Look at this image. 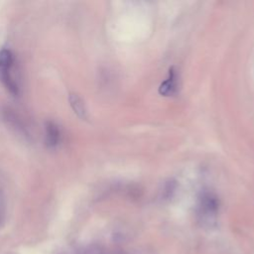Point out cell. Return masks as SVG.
Returning a JSON list of instances; mask_svg holds the SVG:
<instances>
[{"label":"cell","mask_w":254,"mask_h":254,"mask_svg":"<svg viewBox=\"0 0 254 254\" xmlns=\"http://www.w3.org/2000/svg\"><path fill=\"white\" fill-rule=\"evenodd\" d=\"M217 200L211 195H203L198 205V213L204 223L211 224L214 221L217 213Z\"/></svg>","instance_id":"obj_2"},{"label":"cell","mask_w":254,"mask_h":254,"mask_svg":"<svg viewBox=\"0 0 254 254\" xmlns=\"http://www.w3.org/2000/svg\"><path fill=\"white\" fill-rule=\"evenodd\" d=\"M177 84H178V80H177L176 70L174 67H171L169 70L168 78L164 80L159 87V93L165 96L173 95L178 88Z\"/></svg>","instance_id":"obj_3"},{"label":"cell","mask_w":254,"mask_h":254,"mask_svg":"<svg viewBox=\"0 0 254 254\" xmlns=\"http://www.w3.org/2000/svg\"><path fill=\"white\" fill-rule=\"evenodd\" d=\"M69 103H70L72 110L79 118H81V119L86 118V109H85L84 103L78 95H76L74 93L69 94Z\"/></svg>","instance_id":"obj_5"},{"label":"cell","mask_w":254,"mask_h":254,"mask_svg":"<svg viewBox=\"0 0 254 254\" xmlns=\"http://www.w3.org/2000/svg\"><path fill=\"white\" fill-rule=\"evenodd\" d=\"M60 130L58 126L53 122H47L46 124V141L50 147H54L59 143Z\"/></svg>","instance_id":"obj_4"},{"label":"cell","mask_w":254,"mask_h":254,"mask_svg":"<svg viewBox=\"0 0 254 254\" xmlns=\"http://www.w3.org/2000/svg\"><path fill=\"white\" fill-rule=\"evenodd\" d=\"M14 64V57L10 50L0 51V78L4 84L13 93H17V84L11 75V69Z\"/></svg>","instance_id":"obj_1"}]
</instances>
